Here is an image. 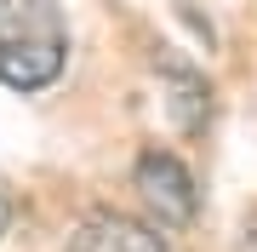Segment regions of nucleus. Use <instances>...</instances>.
<instances>
[{
    "label": "nucleus",
    "instance_id": "obj_1",
    "mask_svg": "<svg viewBox=\"0 0 257 252\" xmlns=\"http://www.w3.org/2000/svg\"><path fill=\"white\" fill-rule=\"evenodd\" d=\"M69 63V23L57 0H0V80L40 92Z\"/></svg>",
    "mask_w": 257,
    "mask_h": 252
},
{
    "label": "nucleus",
    "instance_id": "obj_2",
    "mask_svg": "<svg viewBox=\"0 0 257 252\" xmlns=\"http://www.w3.org/2000/svg\"><path fill=\"white\" fill-rule=\"evenodd\" d=\"M132 184H138V201L149 206V218H160L172 229L194 224V206H200L194 201V178L172 149H143L132 160Z\"/></svg>",
    "mask_w": 257,
    "mask_h": 252
},
{
    "label": "nucleus",
    "instance_id": "obj_3",
    "mask_svg": "<svg viewBox=\"0 0 257 252\" xmlns=\"http://www.w3.org/2000/svg\"><path fill=\"white\" fill-rule=\"evenodd\" d=\"M63 252H166L160 229H149L143 218H126V212H92L80 229L69 235Z\"/></svg>",
    "mask_w": 257,
    "mask_h": 252
},
{
    "label": "nucleus",
    "instance_id": "obj_4",
    "mask_svg": "<svg viewBox=\"0 0 257 252\" xmlns=\"http://www.w3.org/2000/svg\"><path fill=\"white\" fill-rule=\"evenodd\" d=\"M166 103H172V121L183 132H206V121H211V86H206L200 69L166 63Z\"/></svg>",
    "mask_w": 257,
    "mask_h": 252
},
{
    "label": "nucleus",
    "instance_id": "obj_5",
    "mask_svg": "<svg viewBox=\"0 0 257 252\" xmlns=\"http://www.w3.org/2000/svg\"><path fill=\"white\" fill-rule=\"evenodd\" d=\"M246 252H257V212L246 218Z\"/></svg>",
    "mask_w": 257,
    "mask_h": 252
},
{
    "label": "nucleus",
    "instance_id": "obj_6",
    "mask_svg": "<svg viewBox=\"0 0 257 252\" xmlns=\"http://www.w3.org/2000/svg\"><path fill=\"white\" fill-rule=\"evenodd\" d=\"M0 235H6V195H0Z\"/></svg>",
    "mask_w": 257,
    "mask_h": 252
}]
</instances>
